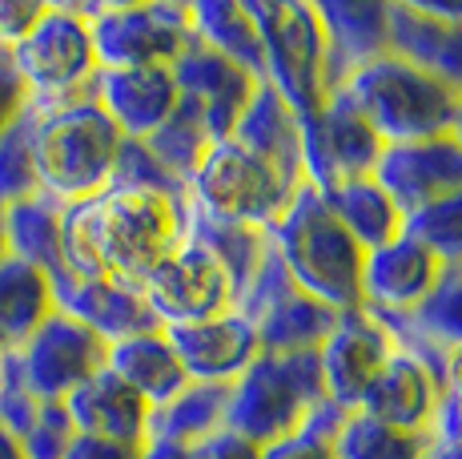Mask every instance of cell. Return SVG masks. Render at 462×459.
Masks as SVG:
<instances>
[{"label":"cell","instance_id":"obj_34","mask_svg":"<svg viewBox=\"0 0 462 459\" xmlns=\"http://www.w3.org/2000/svg\"><path fill=\"white\" fill-rule=\"evenodd\" d=\"M145 145L162 157L169 170L181 173V178L189 182L217 141H213L209 126H206V113H201L189 97H181V101H177V109L165 117V126L157 129V134L145 137Z\"/></svg>","mask_w":462,"mask_h":459},{"label":"cell","instance_id":"obj_22","mask_svg":"<svg viewBox=\"0 0 462 459\" xmlns=\"http://www.w3.org/2000/svg\"><path fill=\"white\" fill-rule=\"evenodd\" d=\"M314 8L326 33V97H330L358 65L390 52L386 0H322Z\"/></svg>","mask_w":462,"mask_h":459},{"label":"cell","instance_id":"obj_21","mask_svg":"<svg viewBox=\"0 0 462 459\" xmlns=\"http://www.w3.org/2000/svg\"><path fill=\"white\" fill-rule=\"evenodd\" d=\"M442 395H447L442 379L398 347L394 359L378 370V379L366 387V395L358 399L354 411L370 415V419L398 427V431H430L434 419H439Z\"/></svg>","mask_w":462,"mask_h":459},{"label":"cell","instance_id":"obj_38","mask_svg":"<svg viewBox=\"0 0 462 459\" xmlns=\"http://www.w3.org/2000/svg\"><path fill=\"white\" fill-rule=\"evenodd\" d=\"M346 415L337 403H318L314 411L306 415V423H301L298 431H290V436L273 439V444L262 447V459H337L334 444H337V431H342Z\"/></svg>","mask_w":462,"mask_h":459},{"label":"cell","instance_id":"obj_13","mask_svg":"<svg viewBox=\"0 0 462 459\" xmlns=\"http://www.w3.org/2000/svg\"><path fill=\"white\" fill-rule=\"evenodd\" d=\"M141 295H145L149 311L157 314L162 326L206 323V319H217V314L237 311V298L226 270L193 238H185L162 267L141 282Z\"/></svg>","mask_w":462,"mask_h":459},{"label":"cell","instance_id":"obj_31","mask_svg":"<svg viewBox=\"0 0 462 459\" xmlns=\"http://www.w3.org/2000/svg\"><path fill=\"white\" fill-rule=\"evenodd\" d=\"M189 16H193V37L201 45L229 57L234 65H242L257 81H265L262 37H257V24L245 0H201V5H189Z\"/></svg>","mask_w":462,"mask_h":459},{"label":"cell","instance_id":"obj_40","mask_svg":"<svg viewBox=\"0 0 462 459\" xmlns=\"http://www.w3.org/2000/svg\"><path fill=\"white\" fill-rule=\"evenodd\" d=\"M73 419H69L65 403H41L32 427L21 436L24 455L29 459H65L69 444H73Z\"/></svg>","mask_w":462,"mask_h":459},{"label":"cell","instance_id":"obj_17","mask_svg":"<svg viewBox=\"0 0 462 459\" xmlns=\"http://www.w3.org/2000/svg\"><path fill=\"white\" fill-rule=\"evenodd\" d=\"M378 185L398 201L402 214L442 198V193L462 185V145L455 134L406 141V145H386L374 170Z\"/></svg>","mask_w":462,"mask_h":459},{"label":"cell","instance_id":"obj_19","mask_svg":"<svg viewBox=\"0 0 462 459\" xmlns=\"http://www.w3.org/2000/svg\"><path fill=\"white\" fill-rule=\"evenodd\" d=\"M93 97L101 101V109L109 113L121 134L145 141L177 109L181 89H177L173 65H133V69H101L93 81Z\"/></svg>","mask_w":462,"mask_h":459},{"label":"cell","instance_id":"obj_26","mask_svg":"<svg viewBox=\"0 0 462 459\" xmlns=\"http://www.w3.org/2000/svg\"><path fill=\"white\" fill-rule=\"evenodd\" d=\"M109 370L121 379L125 387L141 395L149 407H165L185 383L181 359H177L173 342H169L165 326L162 331H145V334H133V339H121L109 347Z\"/></svg>","mask_w":462,"mask_h":459},{"label":"cell","instance_id":"obj_23","mask_svg":"<svg viewBox=\"0 0 462 459\" xmlns=\"http://www.w3.org/2000/svg\"><path fill=\"white\" fill-rule=\"evenodd\" d=\"M57 311L81 319L88 331H97L109 347L113 342H121V339H133V334L162 331V323H157V314L149 311L141 286L121 282V278L69 282V286L57 290Z\"/></svg>","mask_w":462,"mask_h":459},{"label":"cell","instance_id":"obj_1","mask_svg":"<svg viewBox=\"0 0 462 459\" xmlns=\"http://www.w3.org/2000/svg\"><path fill=\"white\" fill-rule=\"evenodd\" d=\"M189 238V198L105 190L60 210V254L69 282L121 278L141 286Z\"/></svg>","mask_w":462,"mask_h":459},{"label":"cell","instance_id":"obj_43","mask_svg":"<svg viewBox=\"0 0 462 459\" xmlns=\"http://www.w3.org/2000/svg\"><path fill=\"white\" fill-rule=\"evenodd\" d=\"M193 459H262V447L250 444L245 436H237V431L221 427L213 431L206 444L193 447Z\"/></svg>","mask_w":462,"mask_h":459},{"label":"cell","instance_id":"obj_25","mask_svg":"<svg viewBox=\"0 0 462 459\" xmlns=\"http://www.w3.org/2000/svg\"><path fill=\"white\" fill-rule=\"evenodd\" d=\"M234 141L245 145L250 154L265 157L290 182H306V173H301V121L273 85H257L250 109L242 113V121L234 129Z\"/></svg>","mask_w":462,"mask_h":459},{"label":"cell","instance_id":"obj_6","mask_svg":"<svg viewBox=\"0 0 462 459\" xmlns=\"http://www.w3.org/2000/svg\"><path fill=\"white\" fill-rule=\"evenodd\" d=\"M265 52V85H273L298 121L326 101V33L306 0H245Z\"/></svg>","mask_w":462,"mask_h":459},{"label":"cell","instance_id":"obj_33","mask_svg":"<svg viewBox=\"0 0 462 459\" xmlns=\"http://www.w3.org/2000/svg\"><path fill=\"white\" fill-rule=\"evenodd\" d=\"M430 431H398L362 411H350L337 431L334 452L337 459H430Z\"/></svg>","mask_w":462,"mask_h":459},{"label":"cell","instance_id":"obj_5","mask_svg":"<svg viewBox=\"0 0 462 459\" xmlns=\"http://www.w3.org/2000/svg\"><path fill=\"white\" fill-rule=\"evenodd\" d=\"M318 403H326L318 351H294V355H270V351H262L229 383L226 427L245 436L250 444L265 447L273 439L298 431Z\"/></svg>","mask_w":462,"mask_h":459},{"label":"cell","instance_id":"obj_16","mask_svg":"<svg viewBox=\"0 0 462 459\" xmlns=\"http://www.w3.org/2000/svg\"><path fill=\"white\" fill-rule=\"evenodd\" d=\"M177 89L181 97H189L201 113H206V126L213 141H229L242 121V113L250 109L254 93H257V77L245 73L242 65H234L229 57L206 49L201 41H193L189 49L181 52V61L173 65Z\"/></svg>","mask_w":462,"mask_h":459},{"label":"cell","instance_id":"obj_35","mask_svg":"<svg viewBox=\"0 0 462 459\" xmlns=\"http://www.w3.org/2000/svg\"><path fill=\"white\" fill-rule=\"evenodd\" d=\"M406 319L439 351L462 347V262H442L439 282Z\"/></svg>","mask_w":462,"mask_h":459},{"label":"cell","instance_id":"obj_36","mask_svg":"<svg viewBox=\"0 0 462 459\" xmlns=\"http://www.w3.org/2000/svg\"><path fill=\"white\" fill-rule=\"evenodd\" d=\"M402 234L422 242L439 262H462V185L411 210Z\"/></svg>","mask_w":462,"mask_h":459},{"label":"cell","instance_id":"obj_30","mask_svg":"<svg viewBox=\"0 0 462 459\" xmlns=\"http://www.w3.org/2000/svg\"><path fill=\"white\" fill-rule=\"evenodd\" d=\"M189 238L217 258V267L226 270L229 286H234V298L242 303L250 295L262 262L270 258V230L245 222H221V218H209L189 206Z\"/></svg>","mask_w":462,"mask_h":459},{"label":"cell","instance_id":"obj_42","mask_svg":"<svg viewBox=\"0 0 462 459\" xmlns=\"http://www.w3.org/2000/svg\"><path fill=\"white\" fill-rule=\"evenodd\" d=\"M41 13L44 5H37V0H0V49H13L37 24Z\"/></svg>","mask_w":462,"mask_h":459},{"label":"cell","instance_id":"obj_47","mask_svg":"<svg viewBox=\"0 0 462 459\" xmlns=\"http://www.w3.org/2000/svg\"><path fill=\"white\" fill-rule=\"evenodd\" d=\"M0 459H29L24 455V444L16 431H8L5 423H0Z\"/></svg>","mask_w":462,"mask_h":459},{"label":"cell","instance_id":"obj_4","mask_svg":"<svg viewBox=\"0 0 462 459\" xmlns=\"http://www.w3.org/2000/svg\"><path fill=\"white\" fill-rule=\"evenodd\" d=\"M342 89L358 101V109L370 117V126L386 145L455 134L458 93L394 52H382L358 65Z\"/></svg>","mask_w":462,"mask_h":459},{"label":"cell","instance_id":"obj_39","mask_svg":"<svg viewBox=\"0 0 462 459\" xmlns=\"http://www.w3.org/2000/svg\"><path fill=\"white\" fill-rule=\"evenodd\" d=\"M41 193L37 165H32V105L24 117L0 137V206Z\"/></svg>","mask_w":462,"mask_h":459},{"label":"cell","instance_id":"obj_27","mask_svg":"<svg viewBox=\"0 0 462 459\" xmlns=\"http://www.w3.org/2000/svg\"><path fill=\"white\" fill-rule=\"evenodd\" d=\"M52 311H57L52 278L29 262L5 254L0 258V359L16 355Z\"/></svg>","mask_w":462,"mask_h":459},{"label":"cell","instance_id":"obj_9","mask_svg":"<svg viewBox=\"0 0 462 459\" xmlns=\"http://www.w3.org/2000/svg\"><path fill=\"white\" fill-rule=\"evenodd\" d=\"M93 33V49L101 69L133 65H177L193 45L189 5H81Z\"/></svg>","mask_w":462,"mask_h":459},{"label":"cell","instance_id":"obj_8","mask_svg":"<svg viewBox=\"0 0 462 459\" xmlns=\"http://www.w3.org/2000/svg\"><path fill=\"white\" fill-rule=\"evenodd\" d=\"M301 185L229 137L209 149L206 162L189 178V206L209 218H221V222L270 230L286 214V206L294 201Z\"/></svg>","mask_w":462,"mask_h":459},{"label":"cell","instance_id":"obj_2","mask_svg":"<svg viewBox=\"0 0 462 459\" xmlns=\"http://www.w3.org/2000/svg\"><path fill=\"white\" fill-rule=\"evenodd\" d=\"M121 134L93 93L57 105H32V165L37 185L60 206L109 190Z\"/></svg>","mask_w":462,"mask_h":459},{"label":"cell","instance_id":"obj_7","mask_svg":"<svg viewBox=\"0 0 462 459\" xmlns=\"http://www.w3.org/2000/svg\"><path fill=\"white\" fill-rule=\"evenodd\" d=\"M32 105H57L93 93L101 61L81 5H44L29 33L8 49Z\"/></svg>","mask_w":462,"mask_h":459},{"label":"cell","instance_id":"obj_14","mask_svg":"<svg viewBox=\"0 0 462 459\" xmlns=\"http://www.w3.org/2000/svg\"><path fill=\"white\" fill-rule=\"evenodd\" d=\"M390 52L462 93V5L394 0L386 5Z\"/></svg>","mask_w":462,"mask_h":459},{"label":"cell","instance_id":"obj_41","mask_svg":"<svg viewBox=\"0 0 462 459\" xmlns=\"http://www.w3.org/2000/svg\"><path fill=\"white\" fill-rule=\"evenodd\" d=\"M29 105H32V97L24 89L21 73L13 69V57H8V49H0V137L24 117Z\"/></svg>","mask_w":462,"mask_h":459},{"label":"cell","instance_id":"obj_32","mask_svg":"<svg viewBox=\"0 0 462 459\" xmlns=\"http://www.w3.org/2000/svg\"><path fill=\"white\" fill-rule=\"evenodd\" d=\"M226 403L229 383H185L165 407L149 415V439H169V444L198 447L213 431L226 427Z\"/></svg>","mask_w":462,"mask_h":459},{"label":"cell","instance_id":"obj_48","mask_svg":"<svg viewBox=\"0 0 462 459\" xmlns=\"http://www.w3.org/2000/svg\"><path fill=\"white\" fill-rule=\"evenodd\" d=\"M455 137H458V145H462V93H458V117H455Z\"/></svg>","mask_w":462,"mask_h":459},{"label":"cell","instance_id":"obj_10","mask_svg":"<svg viewBox=\"0 0 462 459\" xmlns=\"http://www.w3.org/2000/svg\"><path fill=\"white\" fill-rule=\"evenodd\" d=\"M5 367L37 403H65L77 387L109 367V342L73 314L52 311L29 342L5 359Z\"/></svg>","mask_w":462,"mask_h":459},{"label":"cell","instance_id":"obj_37","mask_svg":"<svg viewBox=\"0 0 462 459\" xmlns=\"http://www.w3.org/2000/svg\"><path fill=\"white\" fill-rule=\"evenodd\" d=\"M109 190H145V193H165V198H189V182L169 170L162 157L137 137L121 141Z\"/></svg>","mask_w":462,"mask_h":459},{"label":"cell","instance_id":"obj_18","mask_svg":"<svg viewBox=\"0 0 462 459\" xmlns=\"http://www.w3.org/2000/svg\"><path fill=\"white\" fill-rule=\"evenodd\" d=\"M165 334L193 383H234L262 355L254 323L242 311L217 314V319L206 323L165 326Z\"/></svg>","mask_w":462,"mask_h":459},{"label":"cell","instance_id":"obj_29","mask_svg":"<svg viewBox=\"0 0 462 459\" xmlns=\"http://www.w3.org/2000/svg\"><path fill=\"white\" fill-rule=\"evenodd\" d=\"M60 201H52L49 193H32L13 206H5V238L8 254L29 267L44 270L52 278V290L69 286L65 275V254H60Z\"/></svg>","mask_w":462,"mask_h":459},{"label":"cell","instance_id":"obj_45","mask_svg":"<svg viewBox=\"0 0 462 459\" xmlns=\"http://www.w3.org/2000/svg\"><path fill=\"white\" fill-rule=\"evenodd\" d=\"M442 387L462 403V347L447 351V359H442Z\"/></svg>","mask_w":462,"mask_h":459},{"label":"cell","instance_id":"obj_3","mask_svg":"<svg viewBox=\"0 0 462 459\" xmlns=\"http://www.w3.org/2000/svg\"><path fill=\"white\" fill-rule=\"evenodd\" d=\"M270 246L298 290L334 311H362V262L366 250L346 234L314 185H301L286 214L270 226Z\"/></svg>","mask_w":462,"mask_h":459},{"label":"cell","instance_id":"obj_12","mask_svg":"<svg viewBox=\"0 0 462 459\" xmlns=\"http://www.w3.org/2000/svg\"><path fill=\"white\" fill-rule=\"evenodd\" d=\"M382 149L386 141L346 89H334L314 117L301 121V173L314 190H330L346 178H370Z\"/></svg>","mask_w":462,"mask_h":459},{"label":"cell","instance_id":"obj_46","mask_svg":"<svg viewBox=\"0 0 462 459\" xmlns=\"http://www.w3.org/2000/svg\"><path fill=\"white\" fill-rule=\"evenodd\" d=\"M141 459H193V447L169 444V439H149V444L141 447Z\"/></svg>","mask_w":462,"mask_h":459},{"label":"cell","instance_id":"obj_15","mask_svg":"<svg viewBox=\"0 0 462 459\" xmlns=\"http://www.w3.org/2000/svg\"><path fill=\"white\" fill-rule=\"evenodd\" d=\"M398 342L370 311H342V319L330 331V339L318 347L322 359L326 399L342 411H354L366 387L378 379V370L394 359Z\"/></svg>","mask_w":462,"mask_h":459},{"label":"cell","instance_id":"obj_20","mask_svg":"<svg viewBox=\"0 0 462 459\" xmlns=\"http://www.w3.org/2000/svg\"><path fill=\"white\" fill-rule=\"evenodd\" d=\"M442 275V262L414 242L411 234H398L394 242L366 250L362 262V311L411 314L430 295V286Z\"/></svg>","mask_w":462,"mask_h":459},{"label":"cell","instance_id":"obj_11","mask_svg":"<svg viewBox=\"0 0 462 459\" xmlns=\"http://www.w3.org/2000/svg\"><path fill=\"white\" fill-rule=\"evenodd\" d=\"M237 311L254 323L257 342H262V351H270V355L318 351L330 339L337 319H342V311H334L322 298L294 286V278L286 275V267H282V258L273 254V246H270V258L257 270L250 295L237 303Z\"/></svg>","mask_w":462,"mask_h":459},{"label":"cell","instance_id":"obj_28","mask_svg":"<svg viewBox=\"0 0 462 459\" xmlns=\"http://www.w3.org/2000/svg\"><path fill=\"white\" fill-rule=\"evenodd\" d=\"M330 214L346 226V234L362 246V250H378V246L394 242L406 226V214L398 201L378 185V178H346L334 182L330 190H318Z\"/></svg>","mask_w":462,"mask_h":459},{"label":"cell","instance_id":"obj_24","mask_svg":"<svg viewBox=\"0 0 462 459\" xmlns=\"http://www.w3.org/2000/svg\"><path fill=\"white\" fill-rule=\"evenodd\" d=\"M65 411L73 419L77 436H97V439H117V444L145 447L149 444V407L133 387H125L109 367L93 375L85 387H77L65 399Z\"/></svg>","mask_w":462,"mask_h":459},{"label":"cell","instance_id":"obj_44","mask_svg":"<svg viewBox=\"0 0 462 459\" xmlns=\"http://www.w3.org/2000/svg\"><path fill=\"white\" fill-rule=\"evenodd\" d=\"M65 459H141V447L117 444V439H97V436H73Z\"/></svg>","mask_w":462,"mask_h":459}]
</instances>
